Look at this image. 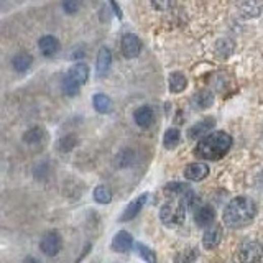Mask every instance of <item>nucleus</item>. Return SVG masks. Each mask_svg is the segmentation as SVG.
Instances as JSON below:
<instances>
[{"label":"nucleus","mask_w":263,"mask_h":263,"mask_svg":"<svg viewBox=\"0 0 263 263\" xmlns=\"http://www.w3.org/2000/svg\"><path fill=\"white\" fill-rule=\"evenodd\" d=\"M224 237V231L219 224H211L207 225V229L203 235V245L206 250H214L216 247H219V244L222 242Z\"/></svg>","instance_id":"0eeeda50"},{"label":"nucleus","mask_w":263,"mask_h":263,"mask_svg":"<svg viewBox=\"0 0 263 263\" xmlns=\"http://www.w3.org/2000/svg\"><path fill=\"white\" fill-rule=\"evenodd\" d=\"M110 66H112V51L107 46H102L97 54V61H95V69H97L99 76H106L109 73Z\"/></svg>","instance_id":"2eb2a0df"},{"label":"nucleus","mask_w":263,"mask_h":263,"mask_svg":"<svg viewBox=\"0 0 263 263\" xmlns=\"http://www.w3.org/2000/svg\"><path fill=\"white\" fill-rule=\"evenodd\" d=\"M186 217V199L170 198L160 209V219L165 225H181Z\"/></svg>","instance_id":"7ed1b4c3"},{"label":"nucleus","mask_w":263,"mask_h":263,"mask_svg":"<svg viewBox=\"0 0 263 263\" xmlns=\"http://www.w3.org/2000/svg\"><path fill=\"white\" fill-rule=\"evenodd\" d=\"M214 219H216V211H214V207L206 204V206H201L194 211V220L199 227H207L214 222Z\"/></svg>","instance_id":"4468645a"},{"label":"nucleus","mask_w":263,"mask_h":263,"mask_svg":"<svg viewBox=\"0 0 263 263\" xmlns=\"http://www.w3.org/2000/svg\"><path fill=\"white\" fill-rule=\"evenodd\" d=\"M263 258V245L258 240H247L240 244L235 253L237 263H258Z\"/></svg>","instance_id":"20e7f679"},{"label":"nucleus","mask_w":263,"mask_h":263,"mask_svg":"<svg viewBox=\"0 0 263 263\" xmlns=\"http://www.w3.org/2000/svg\"><path fill=\"white\" fill-rule=\"evenodd\" d=\"M209 175V166L206 163H191L184 168V178L189 181H203Z\"/></svg>","instance_id":"9b49d317"},{"label":"nucleus","mask_w":263,"mask_h":263,"mask_svg":"<svg viewBox=\"0 0 263 263\" xmlns=\"http://www.w3.org/2000/svg\"><path fill=\"white\" fill-rule=\"evenodd\" d=\"M23 263H40L37 258H33V257H26L25 260H23Z\"/></svg>","instance_id":"72a5a7b5"},{"label":"nucleus","mask_w":263,"mask_h":263,"mask_svg":"<svg viewBox=\"0 0 263 263\" xmlns=\"http://www.w3.org/2000/svg\"><path fill=\"white\" fill-rule=\"evenodd\" d=\"M175 0H151V5H153V9L155 10H168L171 9V5Z\"/></svg>","instance_id":"2f4dec72"},{"label":"nucleus","mask_w":263,"mask_h":263,"mask_svg":"<svg viewBox=\"0 0 263 263\" xmlns=\"http://www.w3.org/2000/svg\"><path fill=\"white\" fill-rule=\"evenodd\" d=\"M168 82H170V91L173 94L183 92L188 87V79H186V76L183 73H171Z\"/></svg>","instance_id":"6ab92c4d"},{"label":"nucleus","mask_w":263,"mask_h":263,"mask_svg":"<svg viewBox=\"0 0 263 263\" xmlns=\"http://www.w3.org/2000/svg\"><path fill=\"white\" fill-rule=\"evenodd\" d=\"M261 183H263V175H261Z\"/></svg>","instance_id":"f704fd0d"},{"label":"nucleus","mask_w":263,"mask_h":263,"mask_svg":"<svg viewBox=\"0 0 263 263\" xmlns=\"http://www.w3.org/2000/svg\"><path fill=\"white\" fill-rule=\"evenodd\" d=\"M239 9L242 17L255 18L263 12V0H242Z\"/></svg>","instance_id":"ddd939ff"},{"label":"nucleus","mask_w":263,"mask_h":263,"mask_svg":"<svg viewBox=\"0 0 263 263\" xmlns=\"http://www.w3.org/2000/svg\"><path fill=\"white\" fill-rule=\"evenodd\" d=\"M38 48L43 56L51 58L59 51V40L51 37V35H45V37H41L38 40Z\"/></svg>","instance_id":"f8f14e48"},{"label":"nucleus","mask_w":263,"mask_h":263,"mask_svg":"<svg viewBox=\"0 0 263 263\" xmlns=\"http://www.w3.org/2000/svg\"><path fill=\"white\" fill-rule=\"evenodd\" d=\"M31 61H33L31 54L22 51V53H18V54L13 56L12 66L17 73H25V71H28V68L31 66Z\"/></svg>","instance_id":"a211bd4d"},{"label":"nucleus","mask_w":263,"mask_h":263,"mask_svg":"<svg viewBox=\"0 0 263 263\" xmlns=\"http://www.w3.org/2000/svg\"><path fill=\"white\" fill-rule=\"evenodd\" d=\"M198 258V252L196 248H186V250L179 252L175 258V263H192Z\"/></svg>","instance_id":"cd10ccee"},{"label":"nucleus","mask_w":263,"mask_h":263,"mask_svg":"<svg viewBox=\"0 0 263 263\" xmlns=\"http://www.w3.org/2000/svg\"><path fill=\"white\" fill-rule=\"evenodd\" d=\"M134 247V237L127 231H120L115 234V237L112 240V250L117 253H125L132 250Z\"/></svg>","instance_id":"9d476101"},{"label":"nucleus","mask_w":263,"mask_h":263,"mask_svg":"<svg viewBox=\"0 0 263 263\" xmlns=\"http://www.w3.org/2000/svg\"><path fill=\"white\" fill-rule=\"evenodd\" d=\"M120 50H122V54L127 59H134L142 51V41H140V38L137 37V35L127 33V35H123V37H122Z\"/></svg>","instance_id":"423d86ee"},{"label":"nucleus","mask_w":263,"mask_h":263,"mask_svg":"<svg viewBox=\"0 0 263 263\" xmlns=\"http://www.w3.org/2000/svg\"><path fill=\"white\" fill-rule=\"evenodd\" d=\"M255 214H257V204L253 203V199L247 196H239L234 198L225 206L222 219L224 224L229 225L231 229H242V227L252 222Z\"/></svg>","instance_id":"f03ea898"},{"label":"nucleus","mask_w":263,"mask_h":263,"mask_svg":"<svg viewBox=\"0 0 263 263\" xmlns=\"http://www.w3.org/2000/svg\"><path fill=\"white\" fill-rule=\"evenodd\" d=\"M61 89H63L64 95H69V97H74V95L79 94L81 86L71 78V76L66 74L64 78H63V81H61Z\"/></svg>","instance_id":"4be33fe9"},{"label":"nucleus","mask_w":263,"mask_h":263,"mask_svg":"<svg viewBox=\"0 0 263 263\" xmlns=\"http://www.w3.org/2000/svg\"><path fill=\"white\" fill-rule=\"evenodd\" d=\"M194 104L199 109H207L212 106V101H214V95L211 94V91H203L194 95Z\"/></svg>","instance_id":"393cba45"},{"label":"nucleus","mask_w":263,"mask_h":263,"mask_svg":"<svg viewBox=\"0 0 263 263\" xmlns=\"http://www.w3.org/2000/svg\"><path fill=\"white\" fill-rule=\"evenodd\" d=\"M214 127H216V120L211 119V117H207V119L198 122L196 125H192L188 130V137L191 138V140H201V138L206 137L209 132H212Z\"/></svg>","instance_id":"1a4fd4ad"},{"label":"nucleus","mask_w":263,"mask_h":263,"mask_svg":"<svg viewBox=\"0 0 263 263\" xmlns=\"http://www.w3.org/2000/svg\"><path fill=\"white\" fill-rule=\"evenodd\" d=\"M216 46H217V53H220V54H222L224 50H225L227 56H229L231 53H234V43H232V41H229V40H220Z\"/></svg>","instance_id":"7c9ffc66"},{"label":"nucleus","mask_w":263,"mask_h":263,"mask_svg":"<svg viewBox=\"0 0 263 263\" xmlns=\"http://www.w3.org/2000/svg\"><path fill=\"white\" fill-rule=\"evenodd\" d=\"M61 247H63V239H61L59 232L50 231L43 235V239L40 240V250L43 252L46 257H56L61 252Z\"/></svg>","instance_id":"39448f33"},{"label":"nucleus","mask_w":263,"mask_h":263,"mask_svg":"<svg viewBox=\"0 0 263 263\" xmlns=\"http://www.w3.org/2000/svg\"><path fill=\"white\" fill-rule=\"evenodd\" d=\"M135 123L142 128H148L151 123H153V109L148 106H142L135 110L134 114Z\"/></svg>","instance_id":"dca6fc26"},{"label":"nucleus","mask_w":263,"mask_h":263,"mask_svg":"<svg viewBox=\"0 0 263 263\" xmlns=\"http://www.w3.org/2000/svg\"><path fill=\"white\" fill-rule=\"evenodd\" d=\"M92 106L97 110L99 114H109L112 112V101H110L109 95L106 94H95L92 97Z\"/></svg>","instance_id":"aec40b11"},{"label":"nucleus","mask_w":263,"mask_h":263,"mask_svg":"<svg viewBox=\"0 0 263 263\" xmlns=\"http://www.w3.org/2000/svg\"><path fill=\"white\" fill-rule=\"evenodd\" d=\"M61 5H63V9L66 13L69 15H74V13H78L79 7H81V0H61Z\"/></svg>","instance_id":"c756f323"},{"label":"nucleus","mask_w":263,"mask_h":263,"mask_svg":"<svg viewBox=\"0 0 263 263\" xmlns=\"http://www.w3.org/2000/svg\"><path fill=\"white\" fill-rule=\"evenodd\" d=\"M43 137H45L43 128L41 127H31L23 134V142L28 143V145H37V143H40L41 140H43Z\"/></svg>","instance_id":"5701e85b"},{"label":"nucleus","mask_w":263,"mask_h":263,"mask_svg":"<svg viewBox=\"0 0 263 263\" xmlns=\"http://www.w3.org/2000/svg\"><path fill=\"white\" fill-rule=\"evenodd\" d=\"M232 147V137L225 132H211L198 142L194 153L198 158L217 161L224 158Z\"/></svg>","instance_id":"f257e3e1"},{"label":"nucleus","mask_w":263,"mask_h":263,"mask_svg":"<svg viewBox=\"0 0 263 263\" xmlns=\"http://www.w3.org/2000/svg\"><path fill=\"white\" fill-rule=\"evenodd\" d=\"M135 248H137V253L147 263H156V255L150 247H147L145 244H135Z\"/></svg>","instance_id":"a878e982"},{"label":"nucleus","mask_w":263,"mask_h":263,"mask_svg":"<svg viewBox=\"0 0 263 263\" xmlns=\"http://www.w3.org/2000/svg\"><path fill=\"white\" fill-rule=\"evenodd\" d=\"M179 142H181V134H179V130L176 127H171L165 132V137H163V145H165V148H168V150H173V148H176Z\"/></svg>","instance_id":"412c9836"},{"label":"nucleus","mask_w":263,"mask_h":263,"mask_svg":"<svg viewBox=\"0 0 263 263\" xmlns=\"http://www.w3.org/2000/svg\"><path fill=\"white\" fill-rule=\"evenodd\" d=\"M79 86H84L89 79V66L86 63H76L68 73Z\"/></svg>","instance_id":"f3484780"},{"label":"nucleus","mask_w":263,"mask_h":263,"mask_svg":"<svg viewBox=\"0 0 263 263\" xmlns=\"http://www.w3.org/2000/svg\"><path fill=\"white\" fill-rule=\"evenodd\" d=\"M134 151L132 150H123L119 153V156H117V165H119V168H127V166H130L132 163H134Z\"/></svg>","instance_id":"c85d7f7f"},{"label":"nucleus","mask_w":263,"mask_h":263,"mask_svg":"<svg viewBox=\"0 0 263 263\" xmlns=\"http://www.w3.org/2000/svg\"><path fill=\"white\" fill-rule=\"evenodd\" d=\"M148 201V194L147 192H143L142 196H138L137 199H134L132 203L125 207V211H123V214L120 216V220L122 222H127V220H132L135 219L138 214H140V211L143 209V206L147 204Z\"/></svg>","instance_id":"6e6552de"},{"label":"nucleus","mask_w":263,"mask_h":263,"mask_svg":"<svg viewBox=\"0 0 263 263\" xmlns=\"http://www.w3.org/2000/svg\"><path fill=\"white\" fill-rule=\"evenodd\" d=\"M110 2V5H112V10L115 12V15H117V18H122L123 15H122V10H120V7H119V4L115 2V0H109Z\"/></svg>","instance_id":"473e14b6"},{"label":"nucleus","mask_w":263,"mask_h":263,"mask_svg":"<svg viewBox=\"0 0 263 263\" xmlns=\"http://www.w3.org/2000/svg\"><path fill=\"white\" fill-rule=\"evenodd\" d=\"M94 201L99 204H109L110 201H112V191L104 184L97 186V188L94 189Z\"/></svg>","instance_id":"b1692460"},{"label":"nucleus","mask_w":263,"mask_h":263,"mask_svg":"<svg viewBox=\"0 0 263 263\" xmlns=\"http://www.w3.org/2000/svg\"><path fill=\"white\" fill-rule=\"evenodd\" d=\"M76 145H78V137L73 135V134H69V135H64L63 138L59 140L58 143V147L59 150L63 151V153H68V151H71Z\"/></svg>","instance_id":"bb28decb"}]
</instances>
